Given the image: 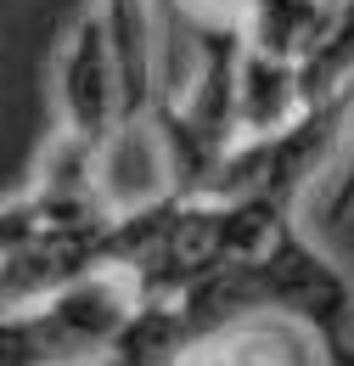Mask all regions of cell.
<instances>
[{
	"instance_id": "6da1fadb",
	"label": "cell",
	"mask_w": 354,
	"mask_h": 366,
	"mask_svg": "<svg viewBox=\"0 0 354 366\" xmlns=\"http://www.w3.org/2000/svg\"><path fill=\"white\" fill-rule=\"evenodd\" d=\"M180 305H186V316L197 327V338L214 332V327H231V321L281 316V321L310 327V338L320 344V361L354 350V287H349V276L338 271V259L320 254L298 226H287L259 254L231 259L214 276H203Z\"/></svg>"
},
{
	"instance_id": "7a4b0ae2",
	"label": "cell",
	"mask_w": 354,
	"mask_h": 366,
	"mask_svg": "<svg viewBox=\"0 0 354 366\" xmlns=\"http://www.w3.org/2000/svg\"><path fill=\"white\" fill-rule=\"evenodd\" d=\"M135 310L141 282L130 271L79 276L23 310H6L0 366H101Z\"/></svg>"
},
{
	"instance_id": "3957f363",
	"label": "cell",
	"mask_w": 354,
	"mask_h": 366,
	"mask_svg": "<svg viewBox=\"0 0 354 366\" xmlns=\"http://www.w3.org/2000/svg\"><path fill=\"white\" fill-rule=\"evenodd\" d=\"M56 96H62V130L96 147L101 158H107L118 130H130V119H124V62L113 46L107 6H90L74 23L62 62H56Z\"/></svg>"
},
{
	"instance_id": "277c9868",
	"label": "cell",
	"mask_w": 354,
	"mask_h": 366,
	"mask_svg": "<svg viewBox=\"0 0 354 366\" xmlns=\"http://www.w3.org/2000/svg\"><path fill=\"white\" fill-rule=\"evenodd\" d=\"M191 344H197V327L180 299H141V310L130 316L101 366H186Z\"/></svg>"
},
{
	"instance_id": "5b68a950",
	"label": "cell",
	"mask_w": 354,
	"mask_h": 366,
	"mask_svg": "<svg viewBox=\"0 0 354 366\" xmlns=\"http://www.w3.org/2000/svg\"><path fill=\"white\" fill-rule=\"evenodd\" d=\"M186 366H293V350H287L281 327H270V321H231V327L203 332Z\"/></svg>"
},
{
	"instance_id": "8992f818",
	"label": "cell",
	"mask_w": 354,
	"mask_h": 366,
	"mask_svg": "<svg viewBox=\"0 0 354 366\" xmlns=\"http://www.w3.org/2000/svg\"><path fill=\"white\" fill-rule=\"evenodd\" d=\"M349 209H354V158H349V169H343V181H338V192H332V203H326V214L343 220Z\"/></svg>"
}]
</instances>
